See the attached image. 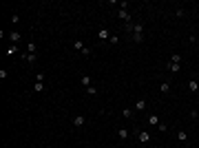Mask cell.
Returning a JSON list of instances; mask_svg holds the SVG:
<instances>
[{
  "instance_id": "6da1fadb",
  "label": "cell",
  "mask_w": 199,
  "mask_h": 148,
  "mask_svg": "<svg viewBox=\"0 0 199 148\" xmlns=\"http://www.w3.org/2000/svg\"><path fill=\"white\" fill-rule=\"evenodd\" d=\"M124 29H126V33H131L133 42H142V40H144V24L128 22V24H124Z\"/></svg>"
},
{
  "instance_id": "7a4b0ae2",
  "label": "cell",
  "mask_w": 199,
  "mask_h": 148,
  "mask_svg": "<svg viewBox=\"0 0 199 148\" xmlns=\"http://www.w3.org/2000/svg\"><path fill=\"white\" fill-rule=\"evenodd\" d=\"M84 124H87V117H84V115H75L73 117V126L75 128H82Z\"/></svg>"
},
{
  "instance_id": "3957f363",
  "label": "cell",
  "mask_w": 199,
  "mask_h": 148,
  "mask_svg": "<svg viewBox=\"0 0 199 148\" xmlns=\"http://www.w3.org/2000/svg\"><path fill=\"white\" fill-rule=\"evenodd\" d=\"M137 139H139L142 144H148V142H150V133H148V131H139V133H137Z\"/></svg>"
},
{
  "instance_id": "277c9868",
  "label": "cell",
  "mask_w": 199,
  "mask_h": 148,
  "mask_svg": "<svg viewBox=\"0 0 199 148\" xmlns=\"http://www.w3.org/2000/svg\"><path fill=\"white\" fill-rule=\"evenodd\" d=\"M166 69H168L170 73H179V71H182V64H175V62H168V64H166Z\"/></svg>"
},
{
  "instance_id": "5b68a950",
  "label": "cell",
  "mask_w": 199,
  "mask_h": 148,
  "mask_svg": "<svg viewBox=\"0 0 199 148\" xmlns=\"http://www.w3.org/2000/svg\"><path fill=\"white\" fill-rule=\"evenodd\" d=\"M128 135H131V133H128V128H117V137H120L122 142H126V139H128Z\"/></svg>"
},
{
  "instance_id": "8992f818",
  "label": "cell",
  "mask_w": 199,
  "mask_h": 148,
  "mask_svg": "<svg viewBox=\"0 0 199 148\" xmlns=\"http://www.w3.org/2000/svg\"><path fill=\"white\" fill-rule=\"evenodd\" d=\"M188 91H190V93H197V91H199V82H197L195 78L188 82Z\"/></svg>"
},
{
  "instance_id": "52a82bcc",
  "label": "cell",
  "mask_w": 199,
  "mask_h": 148,
  "mask_svg": "<svg viewBox=\"0 0 199 148\" xmlns=\"http://www.w3.org/2000/svg\"><path fill=\"white\" fill-rule=\"evenodd\" d=\"M98 38H100V40H109V38H111V31H109V29H100V31H98Z\"/></svg>"
},
{
  "instance_id": "ba28073f",
  "label": "cell",
  "mask_w": 199,
  "mask_h": 148,
  "mask_svg": "<svg viewBox=\"0 0 199 148\" xmlns=\"http://www.w3.org/2000/svg\"><path fill=\"white\" fill-rule=\"evenodd\" d=\"M22 60H24V62H29V64H33V62H35V53H29V51L22 53Z\"/></svg>"
},
{
  "instance_id": "9c48e42d",
  "label": "cell",
  "mask_w": 199,
  "mask_h": 148,
  "mask_svg": "<svg viewBox=\"0 0 199 148\" xmlns=\"http://www.w3.org/2000/svg\"><path fill=\"white\" fill-rule=\"evenodd\" d=\"M33 91H35V93H44V91H46L44 82H35V84H33Z\"/></svg>"
},
{
  "instance_id": "30bf717a",
  "label": "cell",
  "mask_w": 199,
  "mask_h": 148,
  "mask_svg": "<svg viewBox=\"0 0 199 148\" xmlns=\"http://www.w3.org/2000/svg\"><path fill=\"white\" fill-rule=\"evenodd\" d=\"M162 122H159V117L157 115H148V126H159Z\"/></svg>"
},
{
  "instance_id": "8fae6325",
  "label": "cell",
  "mask_w": 199,
  "mask_h": 148,
  "mask_svg": "<svg viewBox=\"0 0 199 148\" xmlns=\"http://www.w3.org/2000/svg\"><path fill=\"white\" fill-rule=\"evenodd\" d=\"M159 91H162L164 95H168L170 93V82H162V84H159Z\"/></svg>"
},
{
  "instance_id": "7c38bea8",
  "label": "cell",
  "mask_w": 199,
  "mask_h": 148,
  "mask_svg": "<svg viewBox=\"0 0 199 148\" xmlns=\"http://www.w3.org/2000/svg\"><path fill=\"white\" fill-rule=\"evenodd\" d=\"M9 40H11V42H20V40H22V35L18 33V31H11V33H9Z\"/></svg>"
},
{
  "instance_id": "4fadbf2b",
  "label": "cell",
  "mask_w": 199,
  "mask_h": 148,
  "mask_svg": "<svg viewBox=\"0 0 199 148\" xmlns=\"http://www.w3.org/2000/svg\"><path fill=\"white\" fill-rule=\"evenodd\" d=\"M146 108V99H137L135 102V110H144Z\"/></svg>"
},
{
  "instance_id": "5bb4252c",
  "label": "cell",
  "mask_w": 199,
  "mask_h": 148,
  "mask_svg": "<svg viewBox=\"0 0 199 148\" xmlns=\"http://www.w3.org/2000/svg\"><path fill=\"white\" fill-rule=\"evenodd\" d=\"M177 139L182 142V144H186V142H188V133H184V131H179V133H177Z\"/></svg>"
},
{
  "instance_id": "9a60e30c",
  "label": "cell",
  "mask_w": 199,
  "mask_h": 148,
  "mask_svg": "<svg viewBox=\"0 0 199 148\" xmlns=\"http://www.w3.org/2000/svg\"><path fill=\"white\" fill-rule=\"evenodd\" d=\"M168 62H175V64H182V55H179V53H173V55H170V60Z\"/></svg>"
},
{
  "instance_id": "2e32d148",
  "label": "cell",
  "mask_w": 199,
  "mask_h": 148,
  "mask_svg": "<svg viewBox=\"0 0 199 148\" xmlns=\"http://www.w3.org/2000/svg\"><path fill=\"white\" fill-rule=\"evenodd\" d=\"M73 47H75V51H82L84 47H87V44H84V42H80V40H75V42H73Z\"/></svg>"
},
{
  "instance_id": "e0dca14e",
  "label": "cell",
  "mask_w": 199,
  "mask_h": 148,
  "mask_svg": "<svg viewBox=\"0 0 199 148\" xmlns=\"http://www.w3.org/2000/svg\"><path fill=\"white\" fill-rule=\"evenodd\" d=\"M80 82H82L84 86H91V78H89V75H82V78H80Z\"/></svg>"
},
{
  "instance_id": "ac0fdd59",
  "label": "cell",
  "mask_w": 199,
  "mask_h": 148,
  "mask_svg": "<svg viewBox=\"0 0 199 148\" xmlns=\"http://www.w3.org/2000/svg\"><path fill=\"white\" fill-rule=\"evenodd\" d=\"M18 51V44H11V47H7V55H13Z\"/></svg>"
},
{
  "instance_id": "d6986e66",
  "label": "cell",
  "mask_w": 199,
  "mask_h": 148,
  "mask_svg": "<svg viewBox=\"0 0 199 148\" xmlns=\"http://www.w3.org/2000/svg\"><path fill=\"white\" fill-rule=\"evenodd\" d=\"M87 93H89V95H98V88L91 84V86H87Z\"/></svg>"
},
{
  "instance_id": "ffe728a7",
  "label": "cell",
  "mask_w": 199,
  "mask_h": 148,
  "mask_svg": "<svg viewBox=\"0 0 199 148\" xmlns=\"http://www.w3.org/2000/svg\"><path fill=\"white\" fill-rule=\"evenodd\" d=\"M122 115L128 119V117H133V110H131V108H124V110H122Z\"/></svg>"
},
{
  "instance_id": "44dd1931",
  "label": "cell",
  "mask_w": 199,
  "mask_h": 148,
  "mask_svg": "<svg viewBox=\"0 0 199 148\" xmlns=\"http://www.w3.org/2000/svg\"><path fill=\"white\" fill-rule=\"evenodd\" d=\"M27 49H29V53H35L38 47H35V42H29V44H27Z\"/></svg>"
},
{
  "instance_id": "7402d4cb",
  "label": "cell",
  "mask_w": 199,
  "mask_h": 148,
  "mask_svg": "<svg viewBox=\"0 0 199 148\" xmlns=\"http://www.w3.org/2000/svg\"><path fill=\"white\" fill-rule=\"evenodd\" d=\"M109 42H111V44H117V42H120V38H117V35H115V33H113V35H111V38H109Z\"/></svg>"
},
{
  "instance_id": "603a6c76",
  "label": "cell",
  "mask_w": 199,
  "mask_h": 148,
  "mask_svg": "<svg viewBox=\"0 0 199 148\" xmlns=\"http://www.w3.org/2000/svg\"><path fill=\"white\" fill-rule=\"evenodd\" d=\"M80 53H82V55H84V58H89V55H91V49H89V47H84V49H82V51H80Z\"/></svg>"
},
{
  "instance_id": "cb8c5ba5",
  "label": "cell",
  "mask_w": 199,
  "mask_h": 148,
  "mask_svg": "<svg viewBox=\"0 0 199 148\" xmlns=\"http://www.w3.org/2000/svg\"><path fill=\"white\" fill-rule=\"evenodd\" d=\"M11 22H13V24H16V22H20V16L13 13V16H11Z\"/></svg>"
},
{
  "instance_id": "d4e9b609",
  "label": "cell",
  "mask_w": 199,
  "mask_h": 148,
  "mask_svg": "<svg viewBox=\"0 0 199 148\" xmlns=\"http://www.w3.org/2000/svg\"><path fill=\"white\" fill-rule=\"evenodd\" d=\"M35 82H44V73H38V75H35Z\"/></svg>"
},
{
  "instance_id": "484cf974",
  "label": "cell",
  "mask_w": 199,
  "mask_h": 148,
  "mask_svg": "<svg viewBox=\"0 0 199 148\" xmlns=\"http://www.w3.org/2000/svg\"><path fill=\"white\" fill-rule=\"evenodd\" d=\"M197 113H199V108H197Z\"/></svg>"
},
{
  "instance_id": "4316f807",
  "label": "cell",
  "mask_w": 199,
  "mask_h": 148,
  "mask_svg": "<svg viewBox=\"0 0 199 148\" xmlns=\"http://www.w3.org/2000/svg\"><path fill=\"white\" fill-rule=\"evenodd\" d=\"M197 49H199V47H197Z\"/></svg>"
}]
</instances>
